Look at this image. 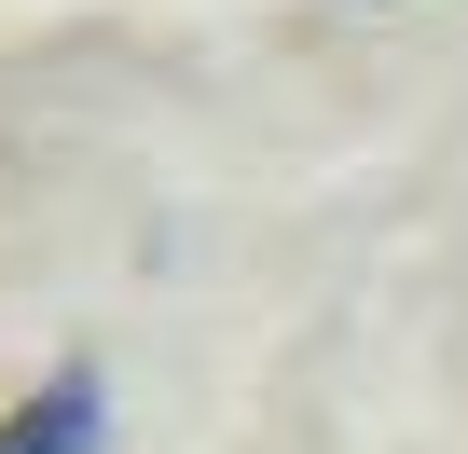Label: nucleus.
I'll list each match as a JSON object with an SVG mask.
<instances>
[{
  "label": "nucleus",
  "mask_w": 468,
  "mask_h": 454,
  "mask_svg": "<svg viewBox=\"0 0 468 454\" xmlns=\"http://www.w3.org/2000/svg\"><path fill=\"white\" fill-rule=\"evenodd\" d=\"M97 440H111V385L97 372H56L42 399L0 413V454H97Z\"/></svg>",
  "instance_id": "1"
}]
</instances>
